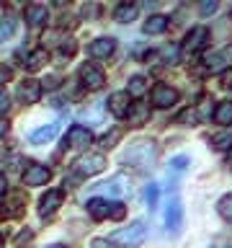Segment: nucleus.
Wrapping results in <instances>:
<instances>
[{
  "instance_id": "nucleus-14",
  "label": "nucleus",
  "mask_w": 232,
  "mask_h": 248,
  "mask_svg": "<svg viewBox=\"0 0 232 248\" xmlns=\"http://www.w3.org/2000/svg\"><path fill=\"white\" fill-rule=\"evenodd\" d=\"M62 202H65V191H62V189H49L42 197V202H39V215H42V217L54 215L59 209Z\"/></svg>"
},
{
  "instance_id": "nucleus-24",
  "label": "nucleus",
  "mask_w": 232,
  "mask_h": 248,
  "mask_svg": "<svg viewBox=\"0 0 232 248\" xmlns=\"http://www.w3.org/2000/svg\"><path fill=\"white\" fill-rule=\"evenodd\" d=\"M145 91H147V78H145V75H134V78L129 80L127 96H129V98H131V96H134V98H139Z\"/></svg>"
},
{
  "instance_id": "nucleus-20",
  "label": "nucleus",
  "mask_w": 232,
  "mask_h": 248,
  "mask_svg": "<svg viewBox=\"0 0 232 248\" xmlns=\"http://www.w3.org/2000/svg\"><path fill=\"white\" fill-rule=\"evenodd\" d=\"M137 11H139L137 3H119V5H116V11H114V18L119 23H131L137 18Z\"/></svg>"
},
{
  "instance_id": "nucleus-25",
  "label": "nucleus",
  "mask_w": 232,
  "mask_h": 248,
  "mask_svg": "<svg viewBox=\"0 0 232 248\" xmlns=\"http://www.w3.org/2000/svg\"><path fill=\"white\" fill-rule=\"evenodd\" d=\"M217 212H219V217L224 222L232 225V194H224V197L217 202Z\"/></svg>"
},
{
  "instance_id": "nucleus-32",
  "label": "nucleus",
  "mask_w": 232,
  "mask_h": 248,
  "mask_svg": "<svg viewBox=\"0 0 232 248\" xmlns=\"http://www.w3.org/2000/svg\"><path fill=\"white\" fill-rule=\"evenodd\" d=\"M145 197H147V207L155 209V204H158V186L150 184V186H147V194H145Z\"/></svg>"
},
{
  "instance_id": "nucleus-26",
  "label": "nucleus",
  "mask_w": 232,
  "mask_h": 248,
  "mask_svg": "<svg viewBox=\"0 0 232 248\" xmlns=\"http://www.w3.org/2000/svg\"><path fill=\"white\" fill-rule=\"evenodd\" d=\"M212 147L214 150H232V132H219V135H214Z\"/></svg>"
},
{
  "instance_id": "nucleus-42",
  "label": "nucleus",
  "mask_w": 232,
  "mask_h": 248,
  "mask_svg": "<svg viewBox=\"0 0 232 248\" xmlns=\"http://www.w3.org/2000/svg\"><path fill=\"white\" fill-rule=\"evenodd\" d=\"M49 248H67V246H59V243H54V246H49Z\"/></svg>"
},
{
  "instance_id": "nucleus-35",
  "label": "nucleus",
  "mask_w": 232,
  "mask_h": 248,
  "mask_svg": "<svg viewBox=\"0 0 232 248\" xmlns=\"http://www.w3.org/2000/svg\"><path fill=\"white\" fill-rule=\"evenodd\" d=\"M217 8H219V5H217L214 0H212V3H199V11H201V16H204V18H206V16H212Z\"/></svg>"
},
{
  "instance_id": "nucleus-19",
  "label": "nucleus",
  "mask_w": 232,
  "mask_h": 248,
  "mask_svg": "<svg viewBox=\"0 0 232 248\" xmlns=\"http://www.w3.org/2000/svg\"><path fill=\"white\" fill-rule=\"evenodd\" d=\"M46 16H49V11H46V5H42V3H31V5H26V23L31 29H39L42 23L46 21Z\"/></svg>"
},
{
  "instance_id": "nucleus-7",
  "label": "nucleus",
  "mask_w": 232,
  "mask_h": 248,
  "mask_svg": "<svg viewBox=\"0 0 232 248\" xmlns=\"http://www.w3.org/2000/svg\"><path fill=\"white\" fill-rule=\"evenodd\" d=\"M209 42V29L206 26H193L188 34H186L183 44H181V52L183 54H196L199 49H204Z\"/></svg>"
},
{
  "instance_id": "nucleus-22",
  "label": "nucleus",
  "mask_w": 232,
  "mask_h": 248,
  "mask_svg": "<svg viewBox=\"0 0 232 248\" xmlns=\"http://www.w3.org/2000/svg\"><path fill=\"white\" fill-rule=\"evenodd\" d=\"M214 122L219 127H230L232 124V101H219L214 106Z\"/></svg>"
},
{
  "instance_id": "nucleus-23",
  "label": "nucleus",
  "mask_w": 232,
  "mask_h": 248,
  "mask_svg": "<svg viewBox=\"0 0 232 248\" xmlns=\"http://www.w3.org/2000/svg\"><path fill=\"white\" fill-rule=\"evenodd\" d=\"M46 60H49V52H46L44 46L42 49H34L29 54V60H26V70L29 73H36V70H42L46 65Z\"/></svg>"
},
{
  "instance_id": "nucleus-6",
  "label": "nucleus",
  "mask_w": 232,
  "mask_h": 248,
  "mask_svg": "<svg viewBox=\"0 0 232 248\" xmlns=\"http://www.w3.org/2000/svg\"><path fill=\"white\" fill-rule=\"evenodd\" d=\"M106 168V158L101 153H83L75 163V170L83 176H96Z\"/></svg>"
},
{
  "instance_id": "nucleus-31",
  "label": "nucleus",
  "mask_w": 232,
  "mask_h": 248,
  "mask_svg": "<svg viewBox=\"0 0 232 248\" xmlns=\"http://www.w3.org/2000/svg\"><path fill=\"white\" fill-rule=\"evenodd\" d=\"M8 108H11V93L5 85H0V114H5Z\"/></svg>"
},
{
  "instance_id": "nucleus-38",
  "label": "nucleus",
  "mask_w": 232,
  "mask_h": 248,
  "mask_svg": "<svg viewBox=\"0 0 232 248\" xmlns=\"http://www.w3.org/2000/svg\"><path fill=\"white\" fill-rule=\"evenodd\" d=\"M5 189H8V181H5V173L0 170V197L5 194Z\"/></svg>"
},
{
  "instance_id": "nucleus-41",
  "label": "nucleus",
  "mask_w": 232,
  "mask_h": 248,
  "mask_svg": "<svg viewBox=\"0 0 232 248\" xmlns=\"http://www.w3.org/2000/svg\"><path fill=\"white\" fill-rule=\"evenodd\" d=\"M0 248H5V238L3 235H0Z\"/></svg>"
},
{
  "instance_id": "nucleus-33",
  "label": "nucleus",
  "mask_w": 232,
  "mask_h": 248,
  "mask_svg": "<svg viewBox=\"0 0 232 248\" xmlns=\"http://www.w3.org/2000/svg\"><path fill=\"white\" fill-rule=\"evenodd\" d=\"M219 60H222L224 67H232V44H227V46L219 52Z\"/></svg>"
},
{
  "instance_id": "nucleus-21",
  "label": "nucleus",
  "mask_w": 232,
  "mask_h": 248,
  "mask_svg": "<svg viewBox=\"0 0 232 248\" xmlns=\"http://www.w3.org/2000/svg\"><path fill=\"white\" fill-rule=\"evenodd\" d=\"M168 29V16H162V13H155V16H150V18L145 21V26H142V31L145 34H162V31Z\"/></svg>"
},
{
  "instance_id": "nucleus-3",
  "label": "nucleus",
  "mask_w": 232,
  "mask_h": 248,
  "mask_svg": "<svg viewBox=\"0 0 232 248\" xmlns=\"http://www.w3.org/2000/svg\"><path fill=\"white\" fill-rule=\"evenodd\" d=\"M88 212L93 220H106V217H114V220H121L124 215H127V207L121 204V202H108L103 197H96V199H90L88 204Z\"/></svg>"
},
{
  "instance_id": "nucleus-29",
  "label": "nucleus",
  "mask_w": 232,
  "mask_h": 248,
  "mask_svg": "<svg viewBox=\"0 0 232 248\" xmlns=\"http://www.w3.org/2000/svg\"><path fill=\"white\" fill-rule=\"evenodd\" d=\"M181 124H199V108H186V111L178 116Z\"/></svg>"
},
{
  "instance_id": "nucleus-17",
  "label": "nucleus",
  "mask_w": 232,
  "mask_h": 248,
  "mask_svg": "<svg viewBox=\"0 0 232 248\" xmlns=\"http://www.w3.org/2000/svg\"><path fill=\"white\" fill-rule=\"evenodd\" d=\"M129 96H127V91H116V93H111V96H108V111H111L116 119H124V116H127V111H129Z\"/></svg>"
},
{
  "instance_id": "nucleus-39",
  "label": "nucleus",
  "mask_w": 232,
  "mask_h": 248,
  "mask_svg": "<svg viewBox=\"0 0 232 248\" xmlns=\"http://www.w3.org/2000/svg\"><path fill=\"white\" fill-rule=\"evenodd\" d=\"M5 132H8V122H3V119H0V137H3Z\"/></svg>"
},
{
  "instance_id": "nucleus-9",
  "label": "nucleus",
  "mask_w": 232,
  "mask_h": 248,
  "mask_svg": "<svg viewBox=\"0 0 232 248\" xmlns=\"http://www.w3.org/2000/svg\"><path fill=\"white\" fill-rule=\"evenodd\" d=\"M93 142V132L88 127H83V124H72V127L67 129V137H65V145L72 147V150H85Z\"/></svg>"
},
{
  "instance_id": "nucleus-16",
  "label": "nucleus",
  "mask_w": 232,
  "mask_h": 248,
  "mask_svg": "<svg viewBox=\"0 0 232 248\" xmlns=\"http://www.w3.org/2000/svg\"><path fill=\"white\" fill-rule=\"evenodd\" d=\"M127 189H129V184H127V176L124 173H116V176H111L106 184H101L96 191H101V194H106V197H121V194H127Z\"/></svg>"
},
{
  "instance_id": "nucleus-11",
  "label": "nucleus",
  "mask_w": 232,
  "mask_h": 248,
  "mask_svg": "<svg viewBox=\"0 0 232 248\" xmlns=\"http://www.w3.org/2000/svg\"><path fill=\"white\" fill-rule=\"evenodd\" d=\"M49 178H52L49 168L42 166V163L29 160L26 170H23V184H26V186H44V184H49Z\"/></svg>"
},
{
  "instance_id": "nucleus-18",
  "label": "nucleus",
  "mask_w": 232,
  "mask_h": 248,
  "mask_svg": "<svg viewBox=\"0 0 232 248\" xmlns=\"http://www.w3.org/2000/svg\"><path fill=\"white\" fill-rule=\"evenodd\" d=\"M57 132H59V124H44V127H39V129H34L29 135V142L31 145H44V142H52L54 137H57Z\"/></svg>"
},
{
  "instance_id": "nucleus-13",
  "label": "nucleus",
  "mask_w": 232,
  "mask_h": 248,
  "mask_svg": "<svg viewBox=\"0 0 232 248\" xmlns=\"http://www.w3.org/2000/svg\"><path fill=\"white\" fill-rule=\"evenodd\" d=\"M88 52H90V57H96V60H108L116 52V39L114 36H98V39H93L90 46H88Z\"/></svg>"
},
{
  "instance_id": "nucleus-30",
  "label": "nucleus",
  "mask_w": 232,
  "mask_h": 248,
  "mask_svg": "<svg viewBox=\"0 0 232 248\" xmlns=\"http://www.w3.org/2000/svg\"><path fill=\"white\" fill-rule=\"evenodd\" d=\"M119 137H121V129H116V127H114L111 132H106V135L101 137V145H103V147H114Z\"/></svg>"
},
{
  "instance_id": "nucleus-28",
  "label": "nucleus",
  "mask_w": 232,
  "mask_h": 248,
  "mask_svg": "<svg viewBox=\"0 0 232 248\" xmlns=\"http://www.w3.org/2000/svg\"><path fill=\"white\" fill-rule=\"evenodd\" d=\"M15 31V18H3L0 21V44L5 42V39H11Z\"/></svg>"
},
{
  "instance_id": "nucleus-4",
  "label": "nucleus",
  "mask_w": 232,
  "mask_h": 248,
  "mask_svg": "<svg viewBox=\"0 0 232 248\" xmlns=\"http://www.w3.org/2000/svg\"><path fill=\"white\" fill-rule=\"evenodd\" d=\"M77 78H80V85L85 91H101L106 85L103 70H101L98 65H93V62H83L80 70H77Z\"/></svg>"
},
{
  "instance_id": "nucleus-5",
  "label": "nucleus",
  "mask_w": 232,
  "mask_h": 248,
  "mask_svg": "<svg viewBox=\"0 0 232 248\" xmlns=\"http://www.w3.org/2000/svg\"><path fill=\"white\" fill-rule=\"evenodd\" d=\"M178 98H181L178 91L173 88V85H165V83H158L150 93V101H152L155 108H170V106L178 104Z\"/></svg>"
},
{
  "instance_id": "nucleus-1",
  "label": "nucleus",
  "mask_w": 232,
  "mask_h": 248,
  "mask_svg": "<svg viewBox=\"0 0 232 248\" xmlns=\"http://www.w3.org/2000/svg\"><path fill=\"white\" fill-rule=\"evenodd\" d=\"M121 158L131 168H150L158 160V142L155 140H137L124 150Z\"/></svg>"
},
{
  "instance_id": "nucleus-34",
  "label": "nucleus",
  "mask_w": 232,
  "mask_h": 248,
  "mask_svg": "<svg viewBox=\"0 0 232 248\" xmlns=\"http://www.w3.org/2000/svg\"><path fill=\"white\" fill-rule=\"evenodd\" d=\"M186 166H188V158H186V155H175V158L170 160V168L173 170H183Z\"/></svg>"
},
{
  "instance_id": "nucleus-36",
  "label": "nucleus",
  "mask_w": 232,
  "mask_h": 248,
  "mask_svg": "<svg viewBox=\"0 0 232 248\" xmlns=\"http://www.w3.org/2000/svg\"><path fill=\"white\" fill-rule=\"evenodd\" d=\"M90 248H114V246L108 243V240H103V238H96V240L90 243Z\"/></svg>"
},
{
  "instance_id": "nucleus-40",
  "label": "nucleus",
  "mask_w": 232,
  "mask_h": 248,
  "mask_svg": "<svg viewBox=\"0 0 232 248\" xmlns=\"http://www.w3.org/2000/svg\"><path fill=\"white\" fill-rule=\"evenodd\" d=\"M227 166L232 168V150H230V155H227Z\"/></svg>"
},
{
  "instance_id": "nucleus-15",
  "label": "nucleus",
  "mask_w": 232,
  "mask_h": 248,
  "mask_svg": "<svg viewBox=\"0 0 232 248\" xmlns=\"http://www.w3.org/2000/svg\"><path fill=\"white\" fill-rule=\"evenodd\" d=\"M124 119H129V127H134V129L142 127L145 122H150V104H145V101H131Z\"/></svg>"
},
{
  "instance_id": "nucleus-27",
  "label": "nucleus",
  "mask_w": 232,
  "mask_h": 248,
  "mask_svg": "<svg viewBox=\"0 0 232 248\" xmlns=\"http://www.w3.org/2000/svg\"><path fill=\"white\" fill-rule=\"evenodd\" d=\"M160 54H162V60H165L168 65H175V62L181 60V46H178V44H170V46H165Z\"/></svg>"
},
{
  "instance_id": "nucleus-10",
  "label": "nucleus",
  "mask_w": 232,
  "mask_h": 248,
  "mask_svg": "<svg viewBox=\"0 0 232 248\" xmlns=\"http://www.w3.org/2000/svg\"><path fill=\"white\" fill-rule=\"evenodd\" d=\"M23 209H26V197L21 191L8 194L5 199H0V220H8V217H18Z\"/></svg>"
},
{
  "instance_id": "nucleus-37",
  "label": "nucleus",
  "mask_w": 232,
  "mask_h": 248,
  "mask_svg": "<svg viewBox=\"0 0 232 248\" xmlns=\"http://www.w3.org/2000/svg\"><path fill=\"white\" fill-rule=\"evenodd\" d=\"M11 78V67H5V65H0V80H8ZM3 85V83H0Z\"/></svg>"
},
{
  "instance_id": "nucleus-2",
  "label": "nucleus",
  "mask_w": 232,
  "mask_h": 248,
  "mask_svg": "<svg viewBox=\"0 0 232 248\" xmlns=\"http://www.w3.org/2000/svg\"><path fill=\"white\" fill-rule=\"evenodd\" d=\"M147 238V225L142 220L131 222V225H124V228L114 230L108 235V243L111 246H119V248H139Z\"/></svg>"
},
{
  "instance_id": "nucleus-12",
  "label": "nucleus",
  "mask_w": 232,
  "mask_h": 248,
  "mask_svg": "<svg viewBox=\"0 0 232 248\" xmlns=\"http://www.w3.org/2000/svg\"><path fill=\"white\" fill-rule=\"evenodd\" d=\"M42 91H44V85L36 80V78H26V80H21L18 83V101L21 104H36L39 98H42Z\"/></svg>"
},
{
  "instance_id": "nucleus-8",
  "label": "nucleus",
  "mask_w": 232,
  "mask_h": 248,
  "mask_svg": "<svg viewBox=\"0 0 232 248\" xmlns=\"http://www.w3.org/2000/svg\"><path fill=\"white\" fill-rule=\"evenodd\" d=\"M181 228H183V204L178 197H170L165 207V230L175 235V232H181Z\"/></svg>"
}]
</instances>
